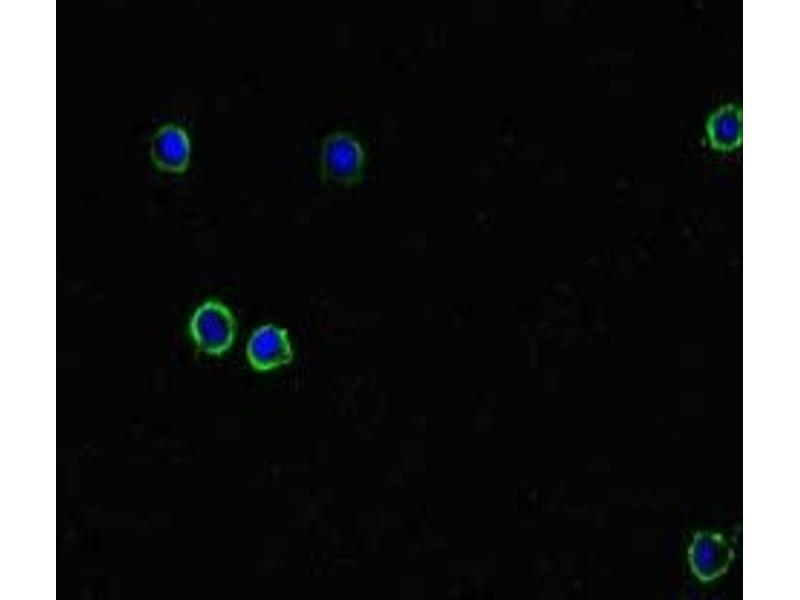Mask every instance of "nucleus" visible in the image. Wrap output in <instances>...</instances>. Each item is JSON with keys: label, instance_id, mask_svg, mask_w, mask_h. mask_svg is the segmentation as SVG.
I'll return each mask as SVG.
<instances>
[{"label": "nucleus", "instance_id": "nucleus-1", "mask_svg": "<svg viewBox=\"0 0 800 600\" xmlns=\"http://www.w3.org/2000/svg\"><path fill=\"white\" fill-rule=\"evenodd\" d=\"M323 179L342 186L361 180L365 166V151L360 141L350 133L337 131L328 134L319 153Z\"/></svg>", "mask_w": 800, "mask_h": 600}, {"label": "nucleus", "instance_id": "nucleus-2", "mask_svg": "<svg viewBox=\"0 0 800 600\" xmlns=\"http://www.w3.org/2000/svg\"><path fill=\"white\" fill-rule=\"evenodd\" d=\"M237 324L230 309L219 301L200 305L190 320V333L197 347L208 355L219 356L234 343Z\"/></svg>", "mask_w": 800, "mask_h": 600}, {"label": "nucleus", "instance_id": "nucleus-3", "mask_svg": "<svg viewBox=\"0 0 800 600\" xmlns=\"http://www.w3.org/2000/svg\"><path fill=\"white\" fill-rule=\"evenodd\" d=\"M246 356L256 371H269L289 364L293 349L286 329L266 324L255 329L246 346Z\"/></svg>", "mask_w": 800, "mask_h": 600}, {"label": "nucleus", "instance_id": "nucleus-4", "mask_svg": "<svg viewBox=\"0 0 800 600\" xmlns=\"http://www.w3.org/2000/svg\"><path fill=\"white\" fill-rule=\"evenodd\" d=\"M191 144L185 129L167 123L157 129L150 142L153 164L167 173H182L189 166Z\"/></svg>", "mask_w": 800, "mask_h": 600}, {"label": "nucleus", "instance_id": "nucleus-5", "mask_svg": "<svg viewBox=\"0 0 800 600\" xmlns=\"http://www.w3.org/2000/svg\"><path fill=\"white\" fill-rule=\"evenodd\" d=\"M707 136L712 147L731 151L742 141V111L733 104L718 108L708 119Z\"/></svg>", "mask_w": 800, "mask_h": 600}]
</instances>
